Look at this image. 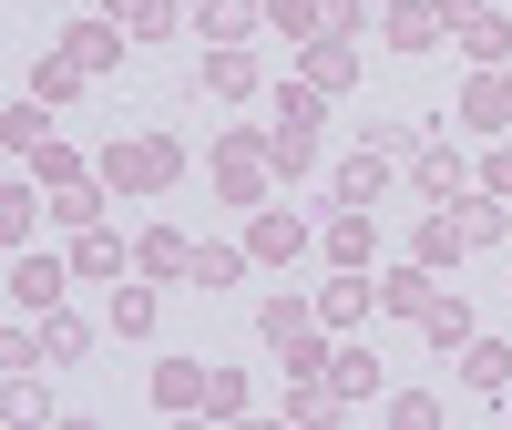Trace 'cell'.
Listing matches in <instances>:
<instances>
[{
  "label": "cell",
  "instance_id": "28",
  "mask_svg": "<svg viewBox=\"0 0 512 430\" xmlns=\"http://www.w3.org/2000/svg\"><path fill=\"white\" fill-rule=\"evenodd\" d=\"M472 123H512V82H492V72L472 82Z\"/></svg>",
  "mask_w": 512,
  "mask_h": 430
},
{
  "label": "cell",
  "instance_id": "26",
  "mask_svg": "<svg viewBox=\"0 0 512 430\" xmlns=\"http://www.w3.org/2000/svg\"><path fill=\"white\" fill-rule=\"evenodd\" d=\"M277 123H287V134H318V82H297V93H277Z\"/></svg>",
  "mask_w": 512,
  "mask_h": 430
},
{
  "label": "cell",
  "instance_id": "14",
  "mask_svg": "<svg viewBox=\"0 0 512 430\" xmlns=\"http://www.w3.org/2000/svg\"><path fill=\"white\" fill-rule=\"evenodd\" d=\"M420 328H431V349H472V308H461V297H431Z\"/></svg>",
  "mask_w": 512,
  "mask_h": 430
},
{
  "label": "cell",
  "instance_id": "17",
  "mask_svg": "<svg viewBox=\"0 0 512 430\" xmlns=\"http://www.w3.org/2000/svg\"><path fill=\"white\" fill-rule=\"evenodd\" d=\"M318 318H328V328H359V318H369V287H359V277H338V287L318 297Z\"/></svg>",
  "mask_w": 512,
  "mask_h": 430
},
{
  "label": "cell",
  "instance_id": "2",
  "mask_svg": "<svg viewBox=\"0 0 512 430\" xmlns=\"http://www.w3.org/2000/svg\"><path fill=\"white\" fill-rule=\"evenodd\" d=\"M297 246H308V226H297V215H277V205H267V215L246 226V256H256V267H287Z\"/></svg>",
  "mask_w": 512,
  "mask_h": 430
},
{
  "label": "cell",
  "instance_id": "18",
  "mask_svg": "<svg viewBox=\"0 0 512 430\" xmlns=\"http://www.w3.org/2000/svg\"><path fill=\"white\" fill-rule=\"evenodd\" d=\"M205 93H256V62L236 52V41H226V52H216V62H205Z\"/></svg>",
  "mask_w": 512,
  "mask_h": 430
},
{
  "label": "cell",
  "instance_id": "30",
  "mask_svg": "<svg viewBox=\"0 0 512 430\" xmlns=\"http://www.w3.org/2000/svg\"><path fill=\"white\" fill-rule=\"evenodd\" d=\"M390 420H400V430H431V420H441V400H431V390H410V400H390Z\"/></svg>",
  "mask_w": 512,
  "mask_h": 430
},
{
  "label": "cell",
  "instance_id": "7",
  "mask_svg": "<svg viewBox=\"0 0 512 430\" xmlns=\"http://www.w3.org/2000/svg\"><path fill=\"white\" fill-rule=\"evenodd\" d=\"M103 21L134 31V41H164V31H175V0H103Z\"/></svg>",
  "mask_w": 512,
  "mask_h": 430
},
{
  "label": "cell",
  "instance_id": "8",
  "mask_svg": "<svg viewBox=\"0 0 512 430\" xmlns=\"http://www.w3.org/2000/svg\"><path fill=\"white\" fill-rule=\"evenodd\" d=\"M410 185H420V195H441V205H451V195H472V185H461V154H441V144H420V154H410Z\"/></svg>",
  "mask_w": 512,
  "mask_h": 430
},
{
  "label": "cell",
  "instance_id": "4",
  "mask_svg": "<svg viewBox=\"0 0 512 430\" xmlns=\"http://www.w3.org/2000/svg\"><path fill=\"white\" fill-rule=\"evenodd\" d=\"M267 164H277L267 144H226V154H216V175H226L236 205H256V195H267Z\"/></svg>",
  "mask_w": 512,
  "mask_h": 430
},
{
  "label": "cell",
  "instance_id": "19",
  "mask_svg": "<svg viewBox=\"0 0 512 430\" xmlns=\"http://www.w3.org/2000/svg\"><path fill=\"white\" fill-rule=\"evenodd\" d=\"M236 277H246L236 246H195V277H185V287H236Z\"/></svg>",
  "mask_w": 512,
  "mask_h": 430
},
{
  "label": "cell",
  "instance_id": "27",
  "mask_svg": "<svg viewBox=\"0 0 512 430\" xmlns=\"http://www.w3.org/2000/svg\"><path fill=\"white\" fill-rule=\"evenodd\" d=\"M41 349H52V359H82V318H62V308H41Z\"/></svg>",
  "mask_w": 512,
  "mask_h": 430
},
{
  "label": "cell",
  "instance_id": "24",
  "mask_svg": "<svg viewBox=\"0 0 512 430\" xmlns=\"http://www.w3.org/2000/svg\"><path fill=\"white\" fill-rule=\"evenodd\" d=\"M379 195V154H349V164H338V205H369Z\"/></svg>",
  "mask_w": 512,
  "mask_h": 430
},
{
  "label": "cell",
  "instance_id": "13",
  "mask_svg": "<svg viewBox=\"0 0 512 430\" xmlns=\"http://www.w3.org/2000/svg\"><path fill=\"white\" fill-rule=\"evenodd\" d=\"M431 41H441V11L400 0V11H390V52H431Z\"/></svg>",
  "mask_w": 512,
  "mask_h": 430
},
{
  "label": "cell",
  "instance_id": "11",
  "mask_svg": "<svg viewBox=\"0 0 512 430\" xmlns=\"http://www.w3.org/2000/svg\"><path fill=\"white\" fill-rule=\"evenodd\" d=\"M205 379H216V369H195V359H164V369H154V400H164V410H195V400H205Z\"/></svg>",
  "mask_w": 512,
  "mask_h": 430
},
{
  "label": "cell",
  "instance_id": "23",
  "mask_svg": "<svg viewBox=\"0 0 512 430\" xmlns=\"http://www.w3.org/2000/svg\"><path fill=\"white\" fill-rule=\"evenodd\" d=\"M113 328L144 338V328H154V287H113Z\"/></svg>",
  "mask_w": 512,
  "mask_h": 430
},
{
  "label": "cell",
  "instance_id": "31",
  "mask_svg": "<svg viewBox=\"0 0 512 430\" xmlns=\"http://www.w3.org/2000/svg\"><path fill=\"white\" fill-rule=\"evenodd\" d=\"M482 185H492V195H512V154H492V164H482Z\"/></svg>",
  "mask_w": 512,
  "mask_h": 430
},
{
  "label": "cell",
  "instance_id": "12",
  "mask_svg": "<svg viewBox=\"0 0 512 430\" xmlns=\"http://www.w3.org/2000/svg\"><path fill=\"white\" fill-rule=\"evenodd\" d=\"M461 246H472V236H461V215L441 205V215H431V226H420V246H410V256H420V267H451V256H461Z\"/></svg>",
  "mask_w": 512,
  "mask_h": 430
},
{
  "label": "cell",
  "instance_id": "6",
  "mask_svg": "<svg viewBox=\"0 0 512 430\" xmlns=\"http://www.w3.org/2000/svg\"><path fill=\"white\" fill-rule=\"evenodd\" d=\"M431 277H441V267H420V256H410V267L379 287V308H390V318H431Z\"/></svg>",
  "mask_w": 512,
  "mask_h": 430
},
{
  "label": "cell",
  "instance_id": "9",
  "mask_svg": "<svg viewBox=\"0 0 512 430\" xmlns=\"http://www.w3.org/2000/svg\"><path fill=\"white\" fill-rule=\"evenodd\" d=\"M134 267H144V277H195V246H185L175 226H154V236L134 246Z\"/></svg>",
  "mask_w": 512,
  "mask_h": 430
},
{
  "label": "cell",
  "instance_id": "10",
  "mask_svg": "<svg viewBox=\"0 0 512 430\" xmlns=\"http://www.w3.org/2000/svg\"><path fill=\"white\" fill-rule=\"evenodd\" d=\"M369 205H338V226H328V256H338V267H369Z\"/></svg>",
  "mask_w": 512,
  "mask_h": 430
},
{
  "label": "cell",
  "instance_id": "15",
  "mask_svg": "<svg viewBox=\"0 0 512 430\" xmlns=\"http://www.w3.org/2000/svg\"><path fill=\"white\" fill-rule=\"evenodd\" d=\"M267 21H277L287 41H318V31H328V0H267Z\"/></svg>",
  "mask_w": 512,
  "mask_h": 430
},
{
  "label": "cell",
  "instance_id": "1",
  "mask_svg": "<svg viewBox=\"0 0 512 430\" xmlns=\"http://www.w3.org/2000/svg\"><path fill=\"white\" fill-rule=\"evenodd\" d=\"M175 175H185L175 144H113V154H103V185H113V195H123V185H175Z\"/></svg>",
  "mask_w": 512,
  "mask_h": 430
},
{
  "label": "cell",
  "instance_id": "29",
  "mask_svg": "<svg viewBox=\"0 0 512 430\" xmlns=\"http://www.w3.org/2000/svg\"><path fill=\"white\" fill-rule=\"evenodd\" d=\"M113 52H123V31H72V62H82V72H103Z\"/></svg>",
  "mask_w": 512,
  "mask_h": 430
},
{
  "label": "cell",
  "instance_id": "16",
  "mask_svg": "<svg viewBox=\"0 0 512 430\" xmlns=\"http://www.w3.org/2000/svg\"><path fill=\"white\" fill-rule=\"evenodd\" d=\"M72 267H82V277H113V267H123V236H103V226H82V246H72Z\"/></svg>",
  "mask_w": 512,
  "mask_h": 430
},
{
  "label": "cell",
  "instance_id": "21",
  "mask_svg": "<svg viewBox=\"0 0 512 430\" xmlns=\"http://www.w3.org/2000/svg\"><path fill=\"white\" fill-rule=\"evenodd\" d=\"M451 215H461V236H472V246L502 236V205H492V195H451Z\"/></svg>",
  "mask_w": 512,
  "mask_h": 430
},
{
  "label": "cell",
  "instance_id": "22",
  "mask_svg": "<svg viewBox=\"0 0 512 430\" xmlns=\"http://www.w3.org/2000/svg\"><path fill=\"white\" fill-rule=\"evenodd\" d=\"M369 154H420V123H410V113H379V123H369Z\"/></svg>",
  "mask_w": 512,
  "mask_h": 430
},
{
  "label": "cell",
  "instance_id": "20",
  "mask_svg": "<svg viewBox=\"0 0 512 430\" xmlns=\"http://www.w3.org/2000/svg\"><path fill=\"white\" fill-rule=\"evenodd\" d=\"M369 379H379V359H369V349H338V359H328V390H338V400H359Z\"/></svg>",
  "mask_w": 512,
  "mask_h": 430
},
{
  "label": "cell",
  "instance_id": "3",
  "mask_svg": "<svg viewBox=\"0 0 512 430\" xmlns=\"http://www.w3.org/2000/svg\"><path fill=\"white\" fill-rule=\"evenodd\" d=\"M62 256H11V297H21V308H62Z\"/></svg>",
  "mask_w": 512,
  "mask_h": 430
},
{
  "label": "cell",
  "instance_id": "25",
  "mask_svg": "<svg viewBox=\"0 0 512 430\" xmlns=\"http://www.w3.org/2000/svg\"><path fill=\"white\" fill-rule=\"evenodd\" d=\"M205 31H216V41H246V31H256V0H205Z\"/></svg>",
  "mask_w": 512,
  "mask_h": 430
},
{
  "label": "cell",
  "instance_id": "5",
  "mask_svg": "<svg viewBox=\"0 0 512 430\" xmlns=\"http://www.w3.org/2000/svg\"><path fill=\"white\" fill-rule=\"evenodd\" d=\"M461 379H472L482 400H502L512 390V349H502V338H472V349H461Z\"/></svg>",
  "mask_w": 512,
  "mask_h": 430
}]
</instances>
